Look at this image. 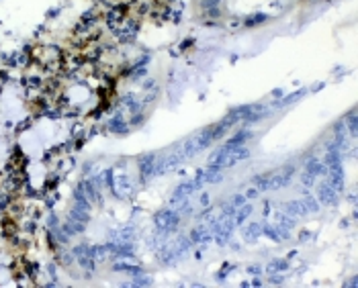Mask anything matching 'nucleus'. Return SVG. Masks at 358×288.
Instances as JSON below:
<instances>
[{
  "label": "nucleus",
  "mask_w": 358,
  "mask_h": 288,
  "mask_svg": "<svg viewBox=\"0 0 358 288\" xmlns=\"http://www.w3.org/2000/svg\"><path fill=\"white\" fill-rule=\"evenodd\" d=\"M176 221H178V217L174 213H164V215H158L156 223H158L160 227H164V229H172L176 225Z\"/></svg>",
  "instance_id": "3"
},
{
  "label": "nucleus",
  "mask_w": 358,
  "mask_h": 288,
  "mask_svg": "<svg viewBox=\"0 0 358 288\" xmlns=\"http://www.w3.org/2000/svg\"><path fill=\"white\" fill-rule=\"evenodd\" d=\"M320 194H322V201H324V203H328V201L332 203V201H334V198H332V196H334L332 184H324V186H322V190H320Z\"/></svg>",
  "instance_id": "4"
},
{
  "label": "nucleus",
  "mask_w": 358,
  "mask_h": 288,
  "mask_svg": "<svg viewBox=\"0 0 358 288\" xmlns=\"http://www.w3.org/2000/svg\"><path fill=\"white\" fill-rule=\"evenodd\" d=\"M207 2H217V0H207Z\"/></svg>",
  "instance_id": "5"
},
{
  "label": "nucleus",
  "mask_w": 358,
  "mask_h": 288,
  "mask_svg": "<svg viewBox=\"0 0 358 288\" xmlns=\"http://www.w3.org/2000/svg\"><path fill=\"white\" fill-rule=\"evenodd\" d=\"M250 156V149L246 147V143H228L226 147L217 149L213 156L209 158L211 168H232L238 166Z\"/></svg>",
  "instance_id": "1"
},
{
  "label": "nucleus",
  "mask_w": 358,
  "mask_h": 288,
  "mask_svg": "<svg viewBox=\"0 0 358 288\" xmlns=\"http://www.w3.org/2000/svg\"><path fill=\"white\" fill-rule=\"evenodd\" d=\"M290 176H293V166H284V168H278L270 174H264L260 178H256V184L260 190H274V188H280L284 186Z\"/></svg>",
  "instance_id": "2"
}]
</instances>
